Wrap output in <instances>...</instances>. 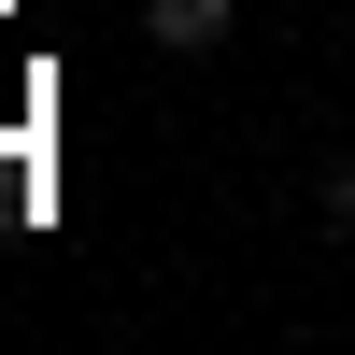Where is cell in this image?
<instances>
[{
  "label": "cell",
  "instance_id": "cell-1",
  "mask_svg": "<svg viewBox=\"0 0 355 355\" xmlns=\"http://www.w3.org/2000/svg\"><path fill=\"white\" fill-rule=\"evenodd\" d=\"M327 227H341V242H355V157L327 171Z\"/></svg>",
  "mask_w": 355,
  "mask_h": 355
}]
</instances>
